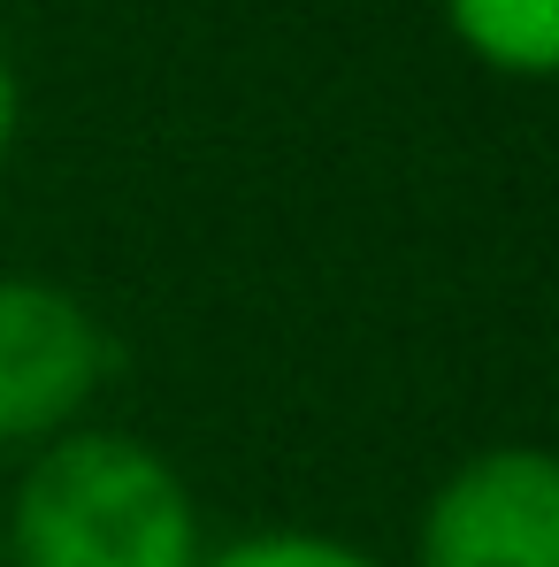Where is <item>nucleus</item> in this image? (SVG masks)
Returning a JSON list of instances; mask_svg holds the SVG:
<instances>
[{"instance_id": "obj_1", "label": "nucleus", "mask_w": 559, "mask_h": 567, "mask_svg": "<svg viewBox=\"0 0 559 567\" xmlns=\"http://www.w3.org/2000/svg\"><path fill=\"white\" fill-rule=\"evenodd\" d=\"M199 553L207 537L185 468L100 422L23 461L0 522L8 567H199Z\"/></svg>"}, {"instance_id": "obj_2", "label": "nucleus", "mask_w": 559, "mask_h": 567, "mask_svg": "<svg viewBox=\"0 0 559 567\" xmlns=\"http://www.w3.org/2000/svg\"><path fill=\"white\" fill-rule=\"evenodd\" d=\"M115 377V338L85 291L54 277H0V453L85 430Z\"/></svg>"}, {"instance_id": "obj_3", "label": "nucleus", "mask_w": 559, "mask_h": 567, "mask_svg": "<svg viewBox=\"0 0 559 567\" xmlns=\"http://www.w3.org/2000/svg\"><path fill=\"white\" fill-rule=\"evenodd\" d=\"M406 567H559V453L506 437L437 475Z\"/></svg>"}, {"instance_id": "obj_4", "label": "nucleus", "mask_w": 559, "mask_h": 567, "mask_svg": "<svg viewBox=\"0 0 559 567\" xmlns=\"http://www.w3.org/2000/svg\"><path fill=\"white\" fill-rule=\"evenodd\" d=\"M453 47L506 85H559V0H437Z\"/></svg>"}, {"instance_id": "obj_5", "label": "nucleus", "mask_w": 559, "mask_h": 567, "mask_svg": "<svg viewBox=\"0 0 559 567\" xmlns=\"http://www.w3.org/2000/svg\"><path fill=\"white\" fill-rule=\"evenodd\" d=\"M199 567H383L369 545H353V537H338V529H299V522H283V529H246V537H230V545H207Z\"/></svg>"}, {"instance_id": "obj_6", "label": "nucleus", "mask_w": 559, "mask_h": 567, "mask_svg": "<svg viewBox=\"0 0 559 567\" xmlns=\"http://www.w3.org/2000/svg\"><path fill=\"white\" fill-rule=\"evenodd\" d=\"M15 131H23V85H15V62L0 47V162L15 154Z\"/></svg>"}, {"instance_id": "obj_7", "label": "nucleus", "mask_w": 559, "mask_h": 567, "mask_svg": "<svg viewBox=\"0 0 559 567\" xmlns=\"http://www.w3.org/2000/svg\"><path fill=\"white\" fill-rule=\"evenodd\" d=\"M0 567H8V560H0Z\"/></svg>"}]
</instances>
